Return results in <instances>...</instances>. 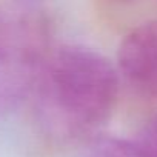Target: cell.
Wrapping results in <instances>:
<instances>
[{
    "label": "cell",
    "instance_id": "cell-2",
    "mask_svg": "<svg viewBox=\"0 0 157 157\" xmlns=\"http://www.w3.org/2000/svg\"><path fill=\"white\" fill-rule=\"evenodd\" d=\"M119 69L142 93H157V20L142 23L120 43Z\"/></svg>",
    "mask_w": 157,
    "mask_h": 157
},
{
    "label": "cell",
    "instance_id": "cell-4",
    "mask_svg": "<svg viewBox=\"0 0 157 157\" xmlns=\"http://www.w3.org/2000/svg\"><path fill=\"white\" fill-rule=\"evenodd\" d=\"M136 140L148 157H157V114L145 122Z\"/></svg>",
    "mask_w": 157,
    "mask_h": 157
},
{
    "label": "cell",
    "instance_id": "cell-3",
    "mask_svg": "<svg viewBox=\"0 0 157 157\" xmlns=\"http://www.w3.org/2000/svg\"><path fill=\"white\" fill-rule=\"evenodd\" d=\"M85 157H148L137 140L105 137L96 140Z\"/></svg>",
    "mask_w": 157,
    "mask_h": 157
},
{
    "label": "cell",
    "instance_id": "cell-6",
    "mask_svg": "<svg viewBox=\"0 0 157 157\" xmlns=\"http://www.w3.org/2000/svg\"><path fill=\"white\" fill-rule=\"evenodd\" d=\"M0 25H2V17H0Z\"/></svg>",
    "mask_w": 157,
    "mask_h": 157
},
{
    "label": "cell",
    "instance_id": "cell-1",
    "mask_svg": "<svg viewBox=\"0 0 157 157\" xmlns=\"http://www.w3.org/2000/svg\"><path fill=\"white\" fill-rule=\"evenodd\" d=\"M117 93V71L100 52L60 48L48 57L34 93L39 122L59 140L80 139L108 119Z\"/></svg>",
    "mask_w": 157,
    "mask_h": 157
},
{
    "label": "cell",
    "instance_id": "cell-5",
    "mask_svg": "<svg viewBox=\"0 0 157 157\" xmlns=\"http://www.w3.org/2000/svg\"><path fill=\"white\" fill-rule=\"evenodd\" d=\"M22 2H26V3H29V2H37V0H22Z\"/></svg>",
    "mask_w": 157,
    "mask_h": 157
}]
</instances>
